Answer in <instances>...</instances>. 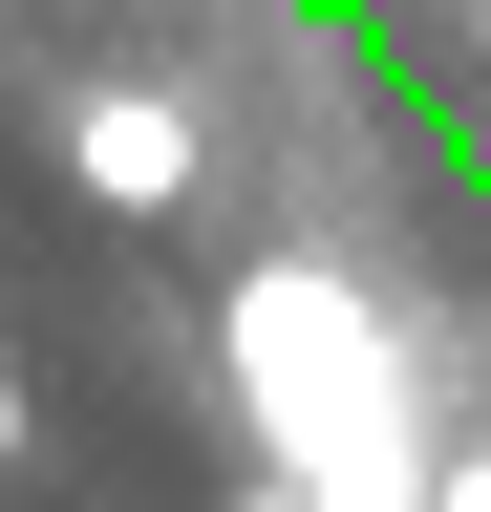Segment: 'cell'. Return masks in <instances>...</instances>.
Returning a JSON list of instances; mask_svg holds the SVG:
<instances>
[{
	"label": "cell",
	"mask_w": 491,
	"mask_h": 512,
	"mask_svg": "<svg viewBox=\"0 0 491 512\" xmlns=\"http://www.w3.org/2000/svg\"><path fill=\"white\" fill-rule=\"evenodd\" d=\"M214 384L257 427V470L299 512H427L449 427H427V320H385L342 256H257L214 299Z\"/></svg>",
	"instance_id": "1"
},
{
	"label": "cell",
	"mask_w": 491,
	"mask_h": 512,
	"mask_svg": "<svg viewBox=\"0 0 491 512\" xmlns=\"http://www.w3.org/2000/svg\"><path fill=\"white\" fill-rule=\"evenodd\" d=\"M193 171H214V128L171 86H65V192L86 214H193Z\"/></svg>",
	"instance_id": "2"
},
{
	"label": "cell",
	"mask_w": 491,
	"mask_h": 512,
	"mask_svg": "<svg viewBox=\"0 0 491 512\" xmlns=\"http://www.w3.org/2000/svg\"><path fill=\"white\" fill-rule=\"evenodd\" d=\"M427 512H491V427H470V448H449V470H427Z\"/></svg>",
	"instance_id": "3"
},
{
	"label": "cell",
	"mask_w": 491,
	"mask_h": 512,
	"mask_svg": "<svg viewBox=\"0 0 491 512\" xmlns=\"http://www.w3.org/2000/svg\"><path fill=\"white\" fill-rule=\"evenodd\" d=\"M0 470H22V363H0Z\"/></svg>",
	"instance_id": "4"
}]
</instances>
